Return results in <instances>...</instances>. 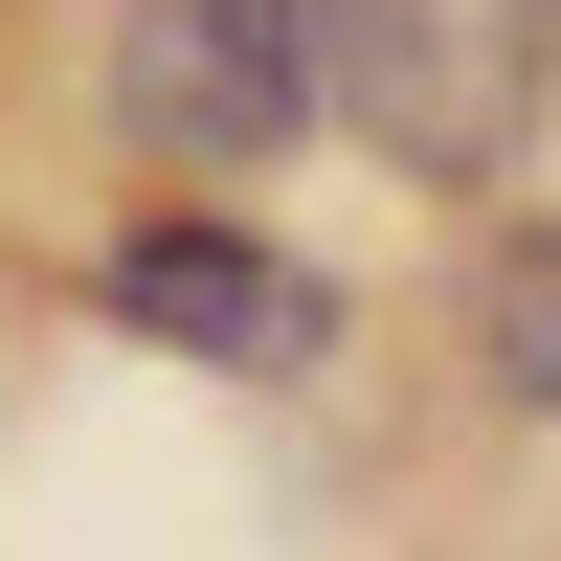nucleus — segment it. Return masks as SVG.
Listing matches in <instances>:
<instances>
[{"label":"nucleus","instance_id":"nucleus-2","mask_svg":"<svg viewBox=\"0 0 561 561\" xmlns=\"http://www.w3.org/2000/svg\"><path fill=\"white\" fill-rule=\"evenodd\" d=\"M113 135L158 180H270L314 135V0H113Z\"/></svg>","mask_w":561,"mask_h":561},{"label":"nucleus","instance_id":"nucleus-4","mask_svg":"<svg viewBox=\"0 0 561 561\" xmlns=\"http://www.w3.org/2000/svg\"><path fill=\"white\" fill-rule=\"evenodd\" d=\"M472 382L494 404H561V225H517V248L472 270Z\"/></svg>","mask_w":561,"mask_h":561},{"label":"nucleus","instance_id":"nucleus-1","mask_svg":"<svg viewBox=\"0 0 561 561\" xmlns=\"http://www.w3.org/2000/svg\"><path fill=\"white\" fill-rule=\"evenodd\" d=\"M314 113H359L404 180H517L561 113V0H314Z\"/></svg>","mask_w":561,"mask_h":561},{"label":"nucleus","instance_id":"nucleus-3","mask_svg":"<svg viewBox=\"0 0 561 561\" xmlns=\"http://www.w3.org/2000/svg\"><path fill=\"white\" fill-rule=\"evenodd\" d=\"M113 314H135L158 359H225V382H293V359L337 337V293H314L293 248H248V225H180V203L113 248Z\"/></svg>","mask_w":561,"mask_h":561}]
</instances>
